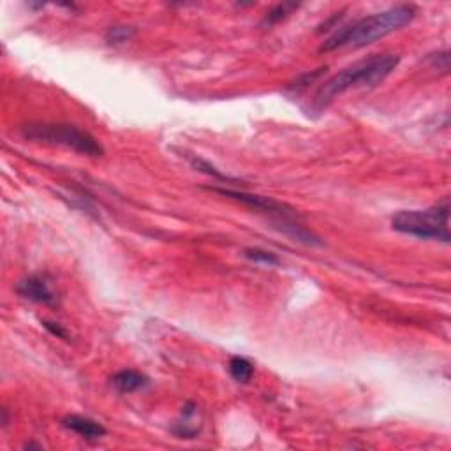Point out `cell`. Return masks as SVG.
<instances>
[{
  "mask_svg": "<svg viewBox=\"0 0 451 451\" xmlns=\"http://www.w3.org/2000/svg\"><path fill=\"white\" fill-rule=\"evenodd\" d=\"M416 17V8L411 4H400L383 12L365 17L348 27L339 28L330 39L321 46V52H333L342 48H364L375 41L383 39L411 23Z\"/></svg>",
  "mask_w": 451,
  "mask_h": 451,
  "instance_id": "1",
  "label": "cell"
},
{
  "mask_svg": "<svg viewBox=\"0 0 451 451\" xmlns=\"http://www.w3.org/2000/svg\"><path fill=\"white\" fill-rule=\"evenodd\" d=\"M400 56L392 53H383V55H372L368 59L355 62L349 67L342 69L332 76L328 81L321 85L317 94L312 101V108L315 112H321L332 103L337 96H342L351 88L356 87H377L383 83L399 65Z\"/></svg>",
  "mask_w": 451,
  "mask_h": 451,
  "instance_id": "2",
  "label": "cell"
},
{
  "mask_svg": "<svg viewBox=\"0 0 451 451\" xmlns=\"http://www.w3.org/2000/svg\"><path fill=\"white\" fill-rule=\"evenodd\" d=\"M21 134L25 140L37 141V143L52 145V147H62L72 150V152L83 154L88 157H101L104 154L99 141L88 134L87 131L67 124H28L21 127Z\"/></svg>",
  "mask_w": 451,
  "mask_h": 451,
  "instance_id": "3",
  "label": "cell"
},
{
  "mask_svg": "<svg viewBox=\"0 0 451 451\" xmlns=\"http://www.w3.org/2000/svg\"><path fill=\"white\" fill-rule=\"evenodd\" d=\"M392 228L403 235L423 240L450 242V201L435 204L428 210H403L392 220Z\"/></svg>",
  "mask_w": 451,
  "mask_h": 451,
  "instance_id": "4",
  "label": "cell"
},
{
  "mask_svg": "<svg viewBox=\"0 0 451 451\" xmlns=\"http://www.w3.org/2000/svg\"><path fill=\"white\" fill-rule=\"evenodd\" d=\"M17 291L18 295L23 296L28 302H34V304L46 305V307H56L59 305V296L52 289L48 277L43 275V273H34V275L25 277L17 286Z\"/></svg>",
  "mask_w": 451,
  "mask_h": 451,
  "instance_id": "5",
  "label": "cell"
},
{
  "mask_svg": "<svg viewBox=\"0 0 451 451\" xmlns=\"http://www.w3.org/2000/svg\"><path fill=\"white\" fill-rule=\"evenodd\" d=\"M213 191L222 194V196H228L231 198V200L247 204V207L254 208V210H258V212L275 216L279 220L289 219V217H291V210H289L286 204L279 203V201L275 200H270V198L258 196V194H247V192H242V191H229V189H213Z\"/></svg>",
  "mask_w": 451,
  "mask_h": 451,
  "instance_id": "6",
  "label": "cell"
},
{
  "mask_svg": "<svg viewBox=\"0 0 451 451\" xmlns=\"http://www.w3.org/2000/svg\"><path fill=\"white\" fill-rule=\"evenodd\" d=\"M62 425H64L67 430H72L74 434H78L80 437H83V439L87 441H97L106 435V428H104L103 425L80 415L65 416V418L62 419Z\"/></svg>",
  "mask_w": 451,
  "mask_h": 451,
  "instance_id": "7",
  "label": "cell"
},
{
  "mask_svg": "<svg viewBox=\"0 0 451 451\" xmlns=\"http://www.w3.org/2000/svg\"><path fill=\"white\" fill-rule=\"evenodd\" d=\"M112 384L120 393H132L147 386L148 377L138 370H120L112 377Z\"/></svg>",
  "mask_w": 451,
  "mask_h": 451,
  "instance_id": "8",
  "label": "cell"
},
{
  "mask_svg": "<svg viewBox=\"0 0 451 451\" xmlns=\"http://www.w3.org/2000/svg\"><path fill=\"white\" fill-rule=\"evenodd\" d=\"M228 367L229 374L236 383H249L252 379V375H254V365L247 358H242V356H235V358L229 359Z\"/></svg>",
  "mask_w": 451,
  "mask_h": 451,
  "instance_id": "9",
  "label": "cell"
},
{
  "mask_svg": "<svg viewBox=\"0 0 451 451\" xmlns=\"http://www.w3.org/2000/svg\"><path fill=\"white\" fill-rule=\"evenodd\" d=\"M300 6L295 4V2H282V4L273 6L270 11L266 12V17H264L263 25H275L279 21H282L284 18H288L295 9H298Z\"/></svg>",
  "mask_w": 451,
  "mask_h": 451,
  "instance_id": "10",
  "label": "cell"
},
{
  "mask_svg": "<svg viewBox=\"0 0 451 451\" xmlns=\"http://www.w3.org/2000/svg\"><path fill=\"white\" fill-rule=\"evenodd\" d=\"M136 34V28L127 27V25H115V27H109L104 39L108 44H124L127 41H131Z\"/></svg>",
  "mask_w": 451,
  "mask_h": 451,
  "instance_id": "11",
  "label": "cell"
},
{
  "mask_svg": "<svg viewBox=\"0 0 451 451\" xmlns=\"http://www.w3.org/2000/svg\"><path fill=\"white\" fill-rule=\"evenodd\" d=\"M245 258L254 263L261 264H279V258L273 252L264 251V249H245Z\"/></svg>",
  "mask_w": 451,
  "mask_h": 451,
  "instance_id": "12",
  "label": "cell"
},
{
  "mask_svg": "<svg viewBox=\"0 0 451 451\" xmlns=\"http://www.w3.org/2000/svg\"><path fill=\"white\" fill-rule=\"evenodd\" d=\"M191 164H192V166H194V168H196V169H200V171L207 173V175L216 176V178L224 180V182H233V178H229L228 175H222V173H220V171H217V169L213 168L212 164H208L207 160L200 159V157H191Z\"/></svg>",
  "mask_w": 451,
  "mask_h": 451,
  "instance_id": "13",
  "label": "cell"
},
{
  "mask_svg": "<svg viewBox=\"0 0 451 451\" xmlns=\"http://www.w3.org/2000/svg\"><path fill=\"white\" fill-rule=\"evenodd\" d=\"M324 69H317V71L314 72H305V74H302V76H298L295 80V83L289 85V88L291 90H302V88H307L308 85H312L314 81L319 80V76L323 74Z\"/></svg>",
  "mask_w": 451,
  "mask_h": 451,
  "instance_id": "14",
  "label": "cell"
},
{
  "mask_svg": "<svg viewBox=\"0 0 451 451\" xmlns=\"http://www.w3.org/2000/svg\"><path fill=\"white\" fill-rule=\"evenodd\" d=\"M43 324H44V328H46V330L52 333V335L56 337V339H65V340H67V337H69L67 330L60 326L59 323H52V321H43Z\"/></svg>",
  "mask_w": 451,
  "mask_h": 451,
  "instance_id": "15",
  "label": "cell"
},
{
  "mask_svg": "<svg viewBox=\"0 0 451 451\" xmlns=\"http://www.w3.org/2000/svg\"><path fill=\"white\" fill-rule=\"evenodd\" d=\"M342 18H344V12H335V14H333L332 18H328V20L324 21L323 25H321L319 30H317V32H326V30H332V28H335V25L339 23V21L342 20Z\"/></svg>",
  "mask_w": 451,
  "mask_h": 451,
  "instance_id": "16",
  "label": "cell"
}]
</instances>
